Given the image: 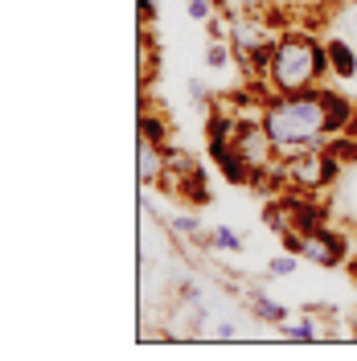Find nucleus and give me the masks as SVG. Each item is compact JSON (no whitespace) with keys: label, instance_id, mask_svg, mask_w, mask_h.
I'll use <instances>...</instances> for the list:
<instances>
[{"label":"nucleus","instance_id":"6","mask_svg":"<svg viewBox=\"0 0 357 361\" xmlns=\"http://www.w3.org/2000/svg\"><path fill=\"white\" fill-rule=\"evenodd\" d=\"M135 173H140V185H164V173H169V144H157V140L140 135Z\"/></svg>","mask_w":357,"mask_h":361},{"label":"nucleus","instance_id":"16","mask_svg":"<svg viewBox=\"0 0 357 361\" xmlns=\"http://www.w3.org/2000/svg\"><path fill=\"white\" fill-rule=\"evenodd\" d=\"M189 94H193V103H198V107H205V103H210V90H205V82H198V78L189 82Z\"/></svg>","mask_w":357,"mask_h":361},{"label":"nucleus","instance_id":"14","mask_svg":"<svg viewBox=\"0 0 357 361\" xmlns=\"http://www.w3.org/2000/svg\"><path fill=\"white\" fill-rule=\"evenodd\" d=\"M152 70H157V58H152V42H140V74H144V78H152Z\"/></svg>","mask_w":357,"mask_h":361},{"label":"nucleus","instance_id":"13","mask_svg":"<svg viewBox=\"0 0 357 361\" xmlns=\"http://www.w3.org/2000/svg\"><path fill=\"white\" fill-rule=\"evenodd\" d=\"M140 135H148V140L164 144V135H169V123H164L157 111H144V115H140Z\"/></svg>","mask_w":357,"mask_h":361},{"label":"nucleus","instance_id":"11","mask_svg":"<svg viewBox=\"0 0 357 361\" xmlns=\"http://www.w3.org/2000/svg\"><path fill=\"white\" fill-rule=\"evenodd\" d=\"M230 62H234L230 42H214V37H210V45H205V66H210V70H226Z\"/></svg>","mask_w":357,"mask_h":361},{"label":"nucleus","instance_id":"7","mask_svg":"<svg viewBox=\"0 0 357 361\" xmlns=\"http://www.w3.org/2000/svg\"><path fill=\"white\" fill-rule=\"evenodd\" d=\"M329 49V74L337 82H353L357 78V42L353 37H325Z\"/></svg>","mask_w":357,"mask_h":361},{"label":"nucleus","instance_id":"19","mask_svg":"<svg viewBox=\"0 0 357 361\" xmlns=\"http://www.w3.org/2000/svg\"><path fill=\"white\" fill-rule=\"evenodd\" d=\"M291 4H316V0H284V8H291Z\"/></svg>","mask_w":357,"mask_h":361},{"label":"nucleus","instance_id":"5","mask_svg":"<svg viewBox=\"0 0 357 361\" xmlns=\"http://www.w3.org/2000/svg\"><path fill=\"white\" fill-rule=\"evenodd\" d=\"M284 243H288V250H296L300 259H308L313 267H337V263L345 259V238L325 222L291 230V234H284Z\"/></svg>","mask_w":357,"mask_h":361},{"label":"nucleus","instance_id":"15","mask_svg":"<svg viewBox=\"0 0 357 361\" xmlns=\"http://www.w3.org/2000/svg\"><path fill=\"white\" fill-rule=\"evenodd\" d=\"M177 295H181V304H198V300H201V288L193 283V279H185V283L177 288Z\"/></svg>","mask_w":357,"mask_h":361},{"label":"nucleus","instance_id":"20","mask_svg":"<svg viewBox=\"0 0 357 361\" xmlns=\"http://www.w3.org/2000/svg\"><path fill=\"white\" fill-rule=\"evenodd\" d=\"M349 132H353V135H357V115H353V128H349Z\"/></svg>","mask_w":357,"mask_h":361},{"label":"nucleus","instance_id":"21","mask_svg":"<svg viewBox=\"0 0 357 361\" xmlns=\"http://www.w3.org/2000/svg\"><path fill=\"white\" fill-rule=\"evenodd\" d=\"M353 275H357V267H353Z\"/></svg>","mask_w":357,"mask_h":361},{"label":"nucleus","instance_id":"3","mask_svg":"<svg viewBox=\"0 0 357 361\" xmlns=\"http://www.w3.org/2000/svg\"><path fill=\"white\" fill-rule=\"evenodd\" d=\"M279 33H284V25L275 21L271 13H234L230 17V49H234V62L246 66L255 78H263Z\"/></svg>","mask_w":357,"mask_h":361},{"label":"nucleus","instance_id":"18","mask_svg":"<svg viewBox=\"0 0 357 361\" xmlns=\"http://www.w3.org/2000/svg\"><path fill=\"white\" fill-rule=\"evenodd\" d=\"M140 17L152 21V17H157V4H152V0H140Z\"/></svg>","mask_w":357,"mask_h":361},{"label":"nucleus","instance_id":"2","mask_svg":"<svg viewBox=\"0 0 357 361\" xmlns=\"http://www.w3.org/2000/svg\"><path fill=\"white\" fill-rule=\"evenodd\" d=\"M329 78V49L304 25H288L279 33V42L271 49L267 70H263V87L271 94H296V90H313L325 87Z\"/></svg>","mask_w":357,"mask_h":361},{"label":"nucleus","instance_id":"8","mask_svg":"<svg viewBox=\"0 0 357 361\" xmlns=\"http://www.w3.org/2000/svg\"><path fill=\"white\" fill-rule=\"evenodd\" d=\"M246 308H250V316H255V320H263V324H275V329L288 320V308H284L279 300H271V295L263 292L259 283H250V288H246Z\"/></svg>","mask_w":357,"mask_h":361},{"label":"nucleus","instance_id":"1","mask_svg":"<svg viewBox=\"0 0 357 361\" xmlns=\"http://www.w3.org/2000/svg\"><path fill=\"white\" fill-rule=\"evenodd\" d=\"M357 103L337 94V90L313 87V90H296V94H271L263 103V128L275 140L279 157L300 152V148H320L333 135L353 128Z\"/></svg>","mask_w":357,"mask_h":361},{"label":"nucleus","instance_id":"9","mask_svg":"<svg viewBox=\"0 0 357 361\" xmlns=\"http://www.w3.org/2000/svg\"><path fill=\"white\" fill-rule=\"evenodd\" d=\"M279 337L284 341H320L325 329H320V324L313 320V312H308L304 320H284V324H279Z\"/></svg>","mask_w":357,"mask_h":361},{"label":"nucleus","instance_id":"12","mask_svg":"<svg viewBox=\"0 0 357 361\" xmlns=\"http://www.w3.org/2000/svg\"><path fill=\"white\" fill-rule=\"evenodd\" d=\"M296 263H300V255H296V250L275 255V259L267 263V279H288V275H296Z\"/></svg>","mask_w":357,"mask_h":361},{"label":"nucleus","instance_id":"4","mask_svg":"<svg viewBox=\"0 0 357 361\" xmlns=\"http://www.w3.org/2000/svg\"><path fill=\"white\" fill-rule=\"evenodd\" d=\"M279 173H284V185H288L291 193L316 197V193H325V189L341 177V157H337L329 144H320V148H300V152L279 157Z\"/></svg>","mask_w":357,"mask_h":361},{"label":"nucleus","instance_id":"10","mask_svg":"<svg viewBox=\"0 0 357 361\" xmlns=\"http://www.w3.org/2000/svg\"><path fill=\"white\" fill-rule=\"evenodd\" d=\"M210 250H222V255H243L246 243H243V234H238L234 226H214V230H210Z\"/></svg>","mask_w":357,"mask_h":361},{"label":"nucleus","instance_id":"17","mask_svg":"<svg viewBox=\"0 0 357 361\" xmlns=\"http://www.w3.org/2000/svg\"><path fill=\"white\" fill-rule=\"evenodd\" d=\"M214 341H238V329H234V324H214Z\"/></svg>","mask_w":357,"mask_h":361}]
</instances>
